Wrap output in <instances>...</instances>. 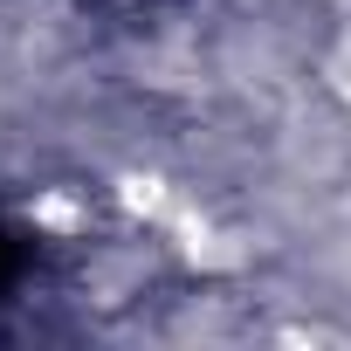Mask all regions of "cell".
Listing matches in <instances>:
<instances>
[{"label": "cell", "mask_w": 351, "mask_h": 351, "mask_svg": "<svg viewBox=\"0 0 351 351\" xmlns=\"http://www.w3.org/2000/svg\"><path fill=\"white\" fill-rule=\"evenodd\" d=\"M124 207H131V214H158V207H165L158 180H124Z\"/></svg>", "instance_id": "2"}, {"label": "cell", "mask_w": 351, "mask_h": 351, "mask_svg": "<svg viewBox=\"0 0 351 351\" xmlns=\"http://www.w3.org/2000/svg\"><path fill=\"white\" fill-rule=\"evenodd\" d=\"M35 221H42V228H56V234H76V228H83V214H76V207H69L62 193H49V200H35Z\"/></svg>", "instance_id": "1"}]
</instances>
